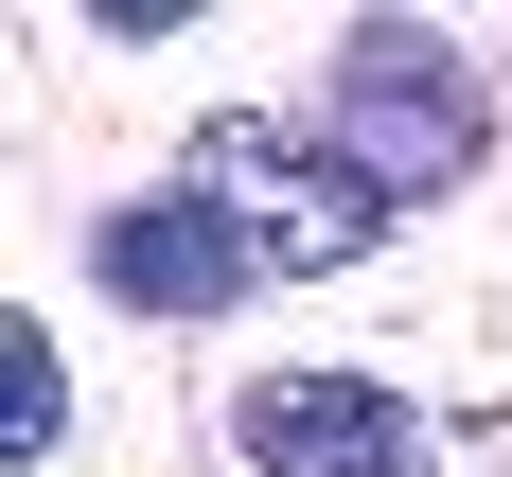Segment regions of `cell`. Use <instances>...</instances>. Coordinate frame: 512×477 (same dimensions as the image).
Instances as JSON below:
<instances>
[{
    "instance_id": "1",
    "label": "cell",
    "mask_w": 512,
    "mask_h": 477,
    "mask_svg": "<svg viewBox=\"0 0 512 477\" xmlns=\"http://www.w3.org/2000/svg\"><path fill=\"white\" fill-rule=\"evenodd\" d=\"M195 177L248 212L283 265H354L371 230H389V177H371L336 124H265V106H212V124H195Z\"/></svg>"
},
{
    "instance_id": "2",
    "label": "cell",
    "mask_w": 512,
    "mask_h": 477,
    "mask_svg": "<svg viewBox=\"0 0 512 477\" xmlns=\"http://www.w3.org/2000/svg\"><path fill=\"white\" fill-rule=\"evenodd\" d=\"M336 142H354L389 195L477 177V71H460V36H424V18H354V36H336Z\"/></svg>"
},
{
    "instance_id": "3",
    "label": "cell",
    "mask_w": 512,
    "mask_h": 477,
    "mask_svg": "<svg viewBox=\"0 0 512 477\" xmlns=\"http://www.w3.org/2000/svg\"><path fill=\"white\" fill-rule=\"evenodd\" d=\"M265 265H283V248H265V230L212 195V177H177V195H124V212L89 230V283H106L124 318H230Z\"/></svg>"
},
{
    "instance_id": "4",
    "label": "cell",
    "mask_w": 512,
    "mask_h": 477,
    "mask_svg": "<svg viewBox=\"0 0 512 477\" xmlns=\"http://www.w3.org/2000/svg\"><path fill=\"white\" fill-rule=\"evenodd\" d=\"M230 460L248 477H424V407L371 371H248L230 389Z\"/></svg>"
},
{
    "instance_id": "5",
    "label": "cell",
    "mask_w": 512,
    "mask_h": 477,
    "mask_svg": "<svg viewBox=\"0 0 512 477\" xmlns=\"http://www.w3.org/2000/svg\"><path fill=\"white\" fill-rule=\"evenodd\" d=\"M53 424H71V371H53V336L18 318V336H0V460H53Z\"/></svg>"
}]
</instances>
